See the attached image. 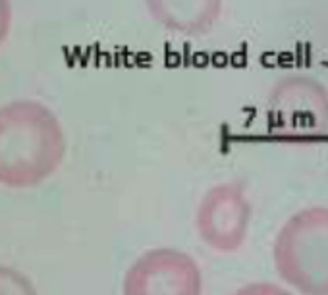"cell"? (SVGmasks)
<instances>
[{
  "instance_id": "obj_1",
  "label": "cell",
  "mask_w": 328,
  "mask_h": 295,
  "mask_svg": "<svg viewBox=\"0 0 328 295\" xmlns=\"http://www.w3.org/2000/svg\"><path fill=\"white\" fill-rule=\"evenodd\" d=\"M64 152L58 124L41 104L15 101L0 108V183L33 187L46 179Z\"/></svg>"
},
{
  "instance_id": "obj_2",
  "label": "cell",
  "mask_w": 328,
  "mask_h": 295,
  "mask_svg": "<svg viewBox=\"0 0 328 295\" xmlns=\"http://www.w3.org/2000/svg\"><path fill=\"white\" fill-rule=\"evenodd\" d=\"M274 266L301 295H328V212L301 214L280 232Z\"/></svg>"
},
{
  "instance_id": "obj_3",
  "label": "cell",
  "mask_w": 328,
  "mask_h": 295,
  "mask_svg": "<svg viewBox=\"0 0 328 295\" xmlns=\"http://www.w3.org/2000/svg\"><path fill=\"white\" fill-rule=\"evenodd\" d=\"M122 295H203V272L181 251L153 249L128 268Z\"/></svg>"
},
{
  "instance_id": "obj_4",
  "label": "cell",
  "mask_w": 328,
  "mask_h": 295,
  "mask_svg": "<svg viewBox=\"0 0 328 295\" xmlns=\"http://www.w3.org/2000/svg\"><path fill=\"white\" fill-rule=\"evenodd\" d=\"M199 228L203 239L212 249L224 253L236 251L245 237L247 208L230 193L214 195L203 208Z\"/></svg>"
},
{
  "instance_id": "obj_5",
  "label": "cell",
  "mask_w": 328,
  "mask_h": 295,
  "mask_svg": "<svg viewBox=\"0 0 328 295\" xmlns=\"http://www.w3.org/2000/svg\"><path fill=\"white\" fill-rule=\"evenodd\" d=\"M0 295H37L31 280L10 266H0Z\"/></svg>"
},
{
  "instance_id": "obj_6",
  "label": "cell",
  "mask_w": 328,
  "mask_h": 295,
  "mask_svg": "<svg viewBox=\"0 0 328 295\" xmlns=\"http://www.w3.org/2000/svg\"><path fill=\"white\" fill-rule=\"evenodd\" d=\"M234 295H294L288 290L270 284V282H253L247 286H241L238 292H234Z\"/></svg>"
},
{
  "instance_id": "obj_7",
  "label": "cell",
  "mask_w": 328,
  "mask_h": 295,
  "mask_svg": "<svg viewBox=\"0 0 328 295\" xmlns=\"http://www.w3.org/2000/svg\"><path fill=\"white\" fill-rule=\"evenodd\" d=\"M10 19H12L10 0H0V43H2V41L6 39V35H8Z\"/></svg>"
}]
</instances>
